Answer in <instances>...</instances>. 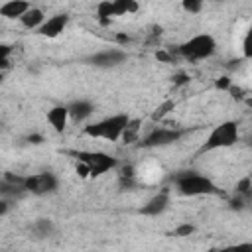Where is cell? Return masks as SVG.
<instances>
[{
  "label": "cell",
  "mask_w": 252,
  "mask_h": 252,
  "mask_svg": "<svg viewBox=\"0 0 252 252\" xmlns=\"http://www.w3.org/2000/svg\"><path fill=\"white\" fill-rule=\"evenodd\" d=\"M24 189L32 195H37V197H45V195H51L59 189V179L55 173L51 171H41V173H32V175H26V181H24Z\"/></svg>",
  "instance_id": "cell-7"
},
{
  "label": "cell",
  "mask_w": 252,
  "mask_h": 252,
  "mask_svg": "<svg viewBox=\"0 0 252 252\" xmlns=\"http://www.w3.org/2000/svg\"><path fill=\"white\" fill-rule=\"evenodd\" d=\"M8 211H10V201L4 199V197H0V217H4Z\"/></svg>",
  "instance_id": "cell-31"
},
{
  "label": "cell",
  "mask_w": 252,
  "mask_h": 252,
  "mask_svg": "<svg viewBox=\"0 0 252 252\" xmlns=\"http://www.w3.org/2000/svg\"><path fill=\"white\" fill-rule=\"evenodd\" d=\"M75 173H77L81 179H87V177H91L89 165H87L85 161H79V159H77V165H75Z\"/></svg>",
  "instance_id": "cell-26"
},
{
  "label": "cell",
  "mask_w": 252,
  "mask_h": 252,
  "mask_svg": "<svg viewBox=\"0 0 252 252\" xmlns=\"http://www.w3.org/2000/svg\"><path fill=\"white\" fill-rule=\"evenodd\" d=\"M69 156H73L75 159L79 161H85L89 165V171H91V177H100L102 173L106 171H112L118 167V158L110 156V154H104V152H91V150H71L67 152Z\"/></svg>",
  "instance_id": "cell-4"
},
{
  "label": "cell",
  "mask_w": 252,
  "mask_h": 252,
  "mask_svg": "<svg viewBox=\"0 0 252 252\" xmlns=\"http://www.w3.org/2000/svg\"><path fill=\"white\" fill-rule=\"evenodd\" d=\"M30 8L28 0H6L0 6V16L6 20H20V16Z\"/></svg>",
  "instance_id": "cell-13"
},
{
  "label": "cell",
  "mask_w": 252,
  "mask_h": 252,
  "mask_svg": "<svg viewBox=\"0 0 252 252\" xmlns=\"http://www.w3.org/2000/svg\"><path fill=\"white\" fill-rule=\"evenodd\" d=\"M140 130H142V118H130L120 134L122 144H134L140 138Z\"/></svg>",
  "instance_id": "cell-16"
},
{
  "label": "cell",
  "mask_w": 252,
  "mask_h": 252,
  "mask_svg": "<svg viewBox=\"0 0 252 252\" xmlns=\"http://www.w3.org/2000/svg\"><path fill=\"white\" fill-rule=\"evenodd\" d=\"M213 2H224V0H213Z\"/></svg>",
  "instance_id": "cell-34"
},
{
  "label": "cell",
  "mask_w": 252,
  "mask_h": 252,
  "mask_svg": "<svg viewBox=\"0 0 252 252\" xmlns=\"http://www.w3.org/2000/svg\"><path fill=\"white\" fill-rule=\"evenodd\" d=\"M4 83V71H0V85Z\"/></svg>",
  "instance_id": "cell-33"
},
{
  "label": "cell",
  "mask_w": 252,
  "mask_h": 252,
  "mask_svg": "<svg viewBox=\"0 0 252 252\" xmlns=\"http://www.w3.org/2000/svg\"><path fill=\"white\" fill-rule=\"evenodd\" d=\"M175 189L179 195L183 197H199V195H220L222 191L215 185L213 179H209L207 175H201L197 171H179L173 177Z\"/></svg>",
  "instance_id": "cell-1"
},
{
  "label": "cell",
  "mask_w": 252,
  "mask_h": 252,
  "mask_svg": "<svg viewBox=\"0 0 252 252\" xmlns=\"http://www.w3.org/2000/svg\"><path fill=\"white\" fill-rule=\"evenodd\" d=\"M156 59L161 61V63H173V61H175L173 55H171L169 51H165V49H158V51H156Z\"/></svg>",
  "instance_id": "cell-28"
},
{
  "label": "cell",
  "mask_w": 252,
  "mask_h": 252,
  "mask_svg": "<svg viewBox=\"0 0 252 252\" xmlns=\"http://www.w3.org/2000/svg\"><path fill=\"white\" fill-rule=\"evenodd\" d=\"M67 112H69V120L79 124V122H85L94 112V104L87 98H79V100H73L67 104Z\"/></svg>",
  "instance_id": "cell-11"
},
{
  "label": "cell",
  "mask_w": 252,
  "mask_h": 252,
  "mask_svg": "<svg viewBox=\"0 0 252 252\" xmlns=\"http://www.w3.org/2000/svg\"><path fill=\"white\" fill-rule=\"evenodd\" d=\"M45 20V14L41 8H28L22 16H20V24L26 28V30H37Z\"/></svg>",
  "instance_id": "cell-14"
},
{
  "label": "cell",
  "mask_w": 252,
  "mask_h": 252,
  "mask_svg": "<svg viewBox=\"0 0 252 252\" xmlns=\"http://www.w3.org/2000/svg\"><path fill=\"white\" fill-rule=\"evenodd\" d=\"M230 85H232V81H230V77H226V75H222V77H219V79L215 81V89H219V91H228Z\"/></svg>",
  "instance_id": "cell-27"
},
{
  "label": "cell",
  "mask_w": 252,
  "mask_h": 252,
  "mask_svg": "<svg viewBox=\"0 0 252 252\" xmlns=\"http://www.w3.org/2000/svg\"><path fill=\"white\" fill-rule=\"evenodd\" d=\"M203 4L205 0H181V8L187 14H199L203 10Z\"/></svg>",
  "instance_id": "cell-23"
},
{
  "label": "cell",
  "mask_w": 252,
  "mask_h": 252,
  "mask_svg": "<svg viewBox=\"0 0 252 252\" xmlns=\"http://www.w3.org/2000/svg\"><path fill=\"white\" fill-rule=\"evenodd\" d=\"M47 122L51 124V128L57 134H63L69 122V112H67V104H57L53 108L47 110Z\"/></svg>",
  "instance_id": "cell-12"
},
{
  "label": "cell",
  "mask_w": 252,
  "mask_h": 252,
  "mask_svg": "<svg viewBox=\"0 0 252 252\" xmlns=\"http://www.w3.org/2000/svg\"><path fill=\"white\" fill-rule=\"evenodd\" d=\"M94 12H96V22L102 26V28H106V26H110V22L114 20V10H112V0H100L98 4H96V8H94Z\"/></svg>",
  "instance_id": "cell-17"
},
{
  "label": "cell",
  "mask_w": 252,
  "mask_h": 252,
  "mask_svg": "<svg viewBox=\"0 0 252 252\" xmlns=\"http://www.w3.org/2000/svg\"><path fill=\"white\" fill-rule=\"evenodd\" d=\"M128 59V53L120 47H108V49H102V51H96L93 55H89L85 61L89 65H94V67H100V69H108V67H116L120 63H124Z\"/></svg>",
  "instance_id": "cell-8"
},
{
  "label": "cell",
  "mask_w": 252,
  "mask_h": 252,
  "mask_svg": "<svg viewBox=\"0 0 252 252\" xmlns=\"http://www.w3.org/2000/svg\"><path fill=\"white\" fill-rule=\"evenodd\" d=\"M10 55H12V45L0 43V71H6L10 67Z\"/></svg>",
  "instance_id": "cell-22"
},
{
  "label": "cell",
  "mask_w": 252,
  "mask_h": 252,
  "mask_svg": "<svg viewBox=\"0 0 252 252\" xmlns=\"http://www.w3.org/2000/svg\"><path fill=\"white\" fill-rule=\"evenodd\" d=\"M167 205H169V191L163 189V191L156 193L154 197H150V199L140 207L138 213L144 215V217H158V215H161V213L167 209Z\"/></svg>",
  "instance_id": "cell-10"
},
{
  "label": "cell",
  "mask_w": 252,
  "mask_h": 252,
  "mask_svg": "<svg viewBox=\"0 0 252 252\" xmlns=\"http://www.w3.org/2000/svg\"><path fill=\"white\" fill-rule=\"evenodd\" d=\"M171 110H175V100H173V98H165L163 102H159V104L152 110L150 120H152V122H161Z\"/></svg>",
  "instance_id": "cell-19"
},
{
  "label": "cell",
  "mask_w": 252,
  "mask_h": 252,
  "mask_svg": "<svg viewBox=\"0 0 252 252\" xmlns=\"http://www.w3.org/2000/svg\"><path fill=\"white\" fill-rule=\"evenodd\" d=\"M236 142H238V122L236 120H224L211 130V134L207 136V140L203 142V146L199 148L197 154L213 152L219 148H230Z\"/></svg>",
  "instance_id": "cell-3"
},
{
  "label": "cell",
  "mask_w": 252,
  "mask_h": 252,
  "mask_svg": "<svg viewBox=\"0 0 252 252\" xmlns=\"http://www.w3.org/2000/svg\"><path fill=\"white\" fill-rule=\"evenodd\" d=\"M236 193L238 195H242V197H246V199H250V195H252V177L250 175H244V177H240L238 181H236Z\"/></svg>",
  "instance_id": "cell-21"
},
{
  "label": "cell",
  "mask_w": 252,
  "mask_h": 252,
  "mask_svg": "<svg viewBox=\"0 0 252 252\" xmlns=\"http://www.w3.org/2000/svg\"><path fill=\"white\" fill-rule=\"evenodd\" d=\"M215 51H217V41L209 33H197L179 45V55L185 57L187 61L209 59L211 55H215Z\"/></svg>",
  "instance_id": "cell-5"
},
{
  "label": "cell",
  "mask_w": 252,
  "mask_h": 252,
  "mask_svg": "<svg viewBox=\"0 0 252 252\" xmlns=\"http://www.w3.org/2000/svg\"><path fill=\"white\" fill-rule=\"evenodd\" d=\"M187 130H181V128H165V126H158L154 128L152 132H148L142 140H138V146L140 148H163V146H169V144H175L183 138Z\"/></svg>",
  "instance_id": "cell-6"
},
{
  "label": "cell",
  "mask_w": 252,
  "mask_h": 252,
  "mask_svg": "<svg viewBox=\"0 0 252 252\" xmlns=\"http://www.w3.org/2000/svg\"><path fill=\"white\" fill-rule=\"evenodd\" d=\"M228 93H230V96H232L234 100H240V98L244 96V91H242L240 87H234V85L228 87Z\"/></svg>",
  "instance_id": "cell-29"
},
{
  "label": "cell",
  "mask_w": 252,
  "mask_h": 252,
  "mask_svg": "<svg viewBox=\"0 0 252 252\" xmlns=\"http://www.w3.org/2000/svg\"><path fill=\"white\" fill-rule=\"evenodd\" d=\"M28 191L24 189L22 183H14V181H8V179H0V197L8 199V201H14V199H22Z\"/></svg>",
  "instance_id": "cell-15"
},
{
  "label": "cell",
  "mask_w": 252,
  "mask_h": 252,
  "mask_svg": "<svg viewBox=\"0 0 252 252\" xmlns=\"http://www.w3.org/2000/svg\"><path fill=\"white\" fill-rule=\"evenodd\" d=\"M67 24H69V16H67V14H55V16H51V18L43 20V24L35 30V33L41 35V37L53 39V37H59V35L65 32Z\"/></svg>",
  "instance_id": "cell-9"
},
{
  "label": "cell",
  "mask_w": 252,
  "mask_h": 252,
  "mask_svg": "<svg viewBox=\"0 0 252 252\" xmlns=\"http://www.w3.org/2000/svg\"><path fill=\"white\" fill-rule=\"evenodd\" d=\"M193 232H195V226H193V224H189V222L177 224V226L173 228V234H175V236H191Z\"/></svg>",
  "instance_id": "cell-25"
},
{
  "label": "cell",
  "mask_w": 252,
  "mask_h": 252,
  "mask_svg": "<svg viewBox=\"0 0 252 252\" xmlns=\"http://www.w3.org/2000/svg\"><path fill=\"white\" fill-rule=\"evenodd\" d=\"M116 43H118V47H124L126 43H130V37L126 35V33H116Z\"/></svg>",
  "instance_id": "cell-30"
},
{
  "label": "cell",
  "mask_w": 252,
  "mask_h": 252,
  "mask_svg": "<svg viewBox=\"0 0 252 252\" xmlns=\"http://www.w3.org/2000/svg\"><path fill=\"white\" fill-rule=\"evenodd\" d=\"M189 81H191V77H189L185 71H177V73L171 77L173 87H185V85H189Z\"/></svg>",
  "instance_id": "cell-24"
},
{
  "label": "cell",
  "mask_w": 252,
  "mask_h": 252,
  "mask_svg": "<svg viewBox=\"0 0 252 252\" xmlns=\"http://www.w3.org/2000/svg\"><path fill=\"white\" fill-rule=\"evenodd\" d=\"M28 140H30V142H32V144H39V142H41V140H43V138H41V136H35V134H33V136H30V138H28Z\"/></svg>",
  "instance_id": "cell-32"
},
{
  "label": "cell",
  "mask_w": 252,
  "mask_h": 252,
  "mask_svg": "<svg viewBox=\"0 0 252 252\" xmlns=\"http://www.w3.org/2000/svg\"><path fill=\"white\" fill-rule=\"evenodd\" d=\"M138 6H140V0H112V10H114V18L138 12Z\"/></svg>",
  "instance_id": "cell-18"
},
{
  "label": "cell",
  "mask_w": 252,
  "mask_h": 252,
  "mask_svg": "<svg viewBox=\"0 0 252 252\" xmlns=\"http://www.w3.org/2000/svg\"><path fill=\"white\" fill-rule=\"evenodd\" d=\"M130 120V116L126 112H118V114H112V116H106L98 122H93V124H87L83 128V132L91 138H98V140H108V142H118L120 140V134L126 126V122Z\"/></svg>",
  "instance_id": "cell-2"
},
{
  "label": "cell",
  "mask_w": 252,
  "mask_h": 252,
  "mask_svg": "<svg viewBox=\"0 0 252 252\" xmlns=\"http://www.w3.org/2000/svg\"><path fill=\"white\" fill-rule=\"evenodd\" d=\"M53 220L51 219H37L33 224H32V232L37 236V238H45L53 232Z\"/></svg>",
  "instance_id": "cell-20"
}]
</instances>
